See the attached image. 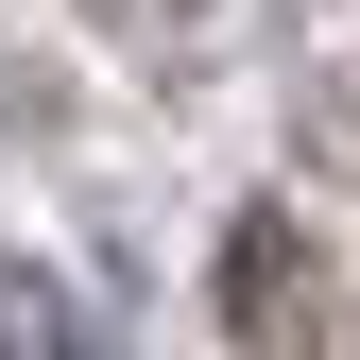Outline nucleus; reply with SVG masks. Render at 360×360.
Masks as SVG:
<instances>
[{
    "instance_id": "obj_3",
    "label": "nucleus",
    "mask_w": 360,
    "mask_h": 360,
    "mask_svg": "<svg viewBox=\"0 0 360 360\" xmlns=\"http://www.w3.org/2000/svg\"><path fill=\"white\" fill-rule=\"evenodd\" d=\"M103 18H120V34H138V52H172V34H206V18H223V0H103Z\"/></svg>"
},
{
    "instance_id": "obj_1",
    "label": "nucleus",
    "mask_w": 360,
    "mask_h": 360,
    "mask_svg": "<svg viewBox=\"0 0 360 360\" xmlns=\"http://www.w3.org/2000/svg\"><path fill=\"white\" fill-rule=\"evenodd\" d=\"M223 326H240V343L343 326V309H309V275H292V223H240V257H223Z\"/></svg>"
},
{
    "instance_id": "obj_2",
    "label": "nucleus",
    "mask_w": 360,
    "mask_h": 360,
    "mask_svg": "<svg viewBox=\"0 0 360 360\" xmlns=\"http://www.w3.org/2000/svg\"><path fill=\"white\" fill-rule=\"evenodd\" d=\"M0 343H86V309H69L52 275H18V257H0Z\"/></svg>"
}]
</instances>
